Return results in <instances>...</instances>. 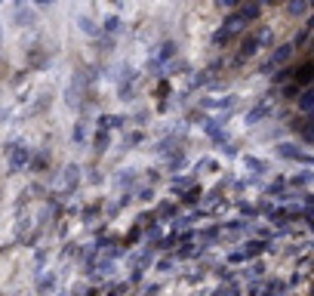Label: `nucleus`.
Segmentation results:
<instances>
[{"instance_id": "nucleus-20", "label": "nucleus", "mask_w": 314, "mask_h": 296, "mask_svg": "<svg viewBox=\"0 0 314 296\" xmlns=\"http://www.w3.org/2000/svg\"><path fill=\"white\" fill-rule=\"evenodd\" d=\"M28 56H31V65H47V62H50V56H44V53H41V47H34Z\"/></svg>"}, {"instance_id": "nucleus-1", "label": "nucleus", "mask_w": 314, "mask_h": 296, "mask_svg": "<svg viewBox=\"0 0 314 296\" xmlns=\"http://www.w3.org/2000/svg\"><path fill=\"white\" fill-rule=\"evenodd\" d=\"M87 74H74L71 78V84H68V90H65V102H68V108H81L84 105V99H87Z\"/></svg>"}, {"instance_id": "nucleus-31", "label": "nucleus", "mask_w": 314, "mask_h": 296, "mask_svg": "<svg viewBox=\"0 0 314 296\" xmlns=\"http://www.w3.org/2000/svg\"><path fill=\"white\" fill-rule=\"evenodd\" d=\"M34 4H37V7H50V4H53V0H34Z\"/></svg>"}, {"instance_id": "nucleus-6", "label": "nucleus", "mask_w": 314, "mask_h": 296, "mask_svg": "<svg viewBox=\"0 0 314 296\" xmlns=\"http://www.w3.org/2000/svg\"><path fill=\"white\" fill-rule=\"evenodd\" d=\"M290 56H293V47H290V44H287V47H278V53H274V56H271V59L265 62V71H274L278 65H284V62H287Z\"/></svg>"}, {"instance_id": "nucleus-29", "label": "nucleus", "mask_w": 314, "mask_h": 296, "mask_svg": "<svg viewBox=\"0 0 314 296\" xmlns=\"http://www.w3.org/2000/svg\"><path fill=\"white\" fill-rule=\"evenodd\" d=\"M198 195H201V192H198V189H191V192H188V195H185V201H188V204H194V201H198Z\"/></svg>"}, {"instance_id": "nucleus-16", "label": "nucleus", "mask_w": 314, "mask_h": 296, "mask_svg": "<svg viewBox=\"0 0 314 296\" xmlns=\"http://www.w3.org/2000/svg\"><path fill=\"white\" fill-rule=\"evenodd\" d=\"M299 108L302 111H314V90H308V93L299 96Z\"/></svg>"}, {"instance_id": "nucleus-19", "label": "nucleus", "mask_w": 314, "mask_h": 296, "mask_svg": "<svg viewBox=\"0 0 314 296\" xmlns=\"http://www.w3.org/2000/svg\"><path fill=\"white\" fill-rule=\"evenodd\" d=\"M290 16H305V10H308V4H305V0H290Z\"/></svg>"}, {"instance_id": "nucleus-5", "label": "nucleus", "mask_w": 314, "mask_h": 296, "mask_svg": "<svg viewBox=\"0 0 314 296\" xmlns=\"http://www.w3.org/2000/svg\"><path fill=\"white\" fill-rule=\"evenodd\" d=\"M77 182H81V167H77V164H68L65 173H62V189H65V192H74Z\"/></svg>"}, {"instance_id": "nucleus-24", "label": "nucleus", "mask_w": 314, "mask_h": 296, "mask_svg": "<svg viewBox=\"0 0 314 296\" xmlns=\"http://www.w3.org/2000/svg\"><path fill=\"white\" fill-rule=\"evenodd\" d=\"M173 56H176V44H173V41H167V44L161 47V59H173Z\"/></svg>"}, {"instance_id": "nucleus-7", "label": "nucleus", "mask_w": 314, "mask_h": 296, "mask_svg": "<svg viewBox=\"0 0 314 296\" xmlns=\"http://www.w3.org/2000/svg\"><path fill=\"white\" fill-rule=\"evenodd\" d=\"M241 16H244V22H256L262 16V4L259 0H247V4H241Z\"/></svg>"}, {"instance_id": "nucleus-35", "label": "nucleus", "mask_w": 314, "mask_h": 296, "mask_svg": "<svg viewBox=\"0 0 314 296\" xmlns=\"http://www.w3.org/2000/svg\"><path fill=\"white\" fill-rule=\"evenodd\" d=\"M0 37H4V34H0Z\"/></svg>"}, {"instance_id": "nucleus-13", "label": "nucleus", "mask_w": 314, "mask_h": 296, "mask_svg": "<svg viewBox=\"0 0 314 296\" xmlns=\"http://www.w3.org/2000/svg\"><path fill=\"white\" fill-rule=\"evenodd\" d=\"M262 118H268V105H265V102H262V105H256L250 115H247V124H259Z\"/></svg>"}, {"instance_id": "nucleus-9", "label": "nucleus", "mask_w": 314, "mask_h": 296, "mask_svg": "<svg viewBox=\"0 0 314 296\" xmlns=\"http://www.w3.org/2000/svg\"><path fill=\"white\" fill-rule=\"evenodd\" d=\"M108 145H111V136H108V130H105V127H99V133L93 136V148H96V155H102Z\"/></svg>"}, {"instance_id": "nucleus-14", "label": "nucleus", "mask_w": 314, "mask_h": 296, "mask_svg": "<svg viewBox=\"0 0 314 296\" xmlns=\"http://www.w3.org/2000/svg\"><path fill=\"white\" fill-rule=\"evenodd\" d=\"M37 290H41V293H47V290H56V275H41V278H37Z\"/></svg>"}, {"instance_id": "nucleus-8", "label": "nucleus", "mask_w": 314, "mask_h": 296, "mask_svg": "<svg viewBox=\"0 0 314 296\" xmlns=\"http://www.w3.org/2000/svg\"><path fill=\"white\" fill-rule=\"evenodd\" d=\"M259 44H262V34H250L247 41L241 44V59H250V56L259 50Z\"/></svg>"}, {"instance_id": "nucleus-12", "label": "nucleus", "mask_w": 314, "mask_h": 296, "mask_svg": "<svg viewBox=\"0 0 314 296\" xmlns=\"http://www.w3.org/2000/svg\"><path fill=\"white\" fill-rule=\"evenodd\" d=\"M77 25H81V31H84V34H90V37H99V34H102V31H99V25H96L90 16H81V19H77Z\"/></svg>"}, {"instance_id": "nucleus-21", "label": "nucleus", "mask_w": 314, "mask_h": 296, "mask_svg": "<svg viewBox=\"0 0 314 296\" xmlns=\"http://www.w3.org/2000/svg\"><path fill=\"white\" fill-rule=\"evenodd\" d=\"M244 167L253 170V173H265V164H262L259 158H244Z\"/></svg>"}, {"instance_id": "nucleus-4", "label": "nucleus", "mask_w": 314, "mask_h": 296, "mask_svg": "<svg viewBox=\"0 0 314 296\" xmlns=\"http://www.w3.org/2000/svg\"><path fill=\"white\" fill-rule=\"evenodd\" d=\"M13 19H16V25H19V28H31V25H37V13H34L31 7H25V4H19V7H16Z\"/></svg>"}, {"instance_id": "nucleus-23", "label": "nucleus", "mask_w": 314, "mask_h": 296, "mask_svg": "<svg viewBox=\"0 0 314 296\" xmlns=\"http://www.w3.org/2000/svg\"><path fill=\"white\" fill-rule=\"evenodd\" d=\"M105 31L117 34V31H121V19H117V16H108V19H105Z\"/></svg>"}, {"instance_id": "nucleus-25", "label": "nucleus", "mask_w": 314, "mask_h": 296, "mask_svg": "<svg viewBox=\"0 0 314 296\" xmlns=\"http://www.w3.org/2000/svg\"><path fill=\"white\" fill-rule=\"evenodd\" d=\"M244 0H216V7L219 10H234V7H241Z\"/></svg>"}, {"instance_id": "nucleus-15", "label": "nucleus", "mask_w": 314, "mask_h": 296, "mask_svg": "<svg viewBox=\"0 0 314 296\" xmlns=\"http://www.w3.org/2000/svg\"><path fill=\"white\" fill-rule=\"evenodd\" d=\"M127 121L124 118H114V115H102L99 118V127H105V130H114V127H124Z\"/></svg>"}, {"instance_id": "nucleus-30", "label": "nucleus", "mask_w": 314, "mask_h": 296, "mask_svg": "<svg viewBox=\"0 0 314 296\" xmlns=\"http://www.w3.org/2000/svg\"><path fill=\"white\" fill-rule=\"evenodd\" d=\"M293 182H296V185H308V182H311V176H308V173H305V176H296V179H293Z\"/></svg>"}, {"instance_id": "nucleus-32", "label": "nucleus", "mask_w": 314, "mask_h": 296, "mask_svg": "<svg viewBox=\"0 0 314 296\" xmlns=\"http://www.w3.org/2000/svg\"><path fill=\"white\" fill-rule=\"evenodd\" d=\"M111 4H121V0H111Z\"/></svg>"}, {"instance_id": "nucleus-11", "label": "nucleus", "mask_w": 314, "mask_h": 296, "mask_svg": "<svg viewBox=\"0 0 314 296\" xmlns=\"http://www.w3.org/2000/svg\"><path fill=\"white\" fill-rule=\"evenodd\" d=\"M265 250H268V244H265V241H250V244L244 247V253H241V256H244V259H253V256H259V253H265Z\"/></svg>"}, {"instance_id": "nucleus-10", "label": "nucleus", "mask_w": 314, "mask_h": 296, "mask_svg": "<svg viewBox=\"0 0 314 296\" xmlns=\"http://www.w3.org/2000/svg\"><path fill=\"white\" fill-rule=\"evenodd\" d=\"M151 263H154V253H151V250H142V253H136V256H133V269H136V272L148 269Z\"/></svg>"}, {"instance_id": "nucleus-28", "label": "nucleus", "mask_w": 314, "mask_h": 296, "mask_svg": "<svg viewBox=\"0 0 314 296\" xmlns=\"http://www.w3.org/2000/svg\"><path fill=\"white\" fill-rule=\"evenodd\" d=\"M173 213H176V207H173V204H164V207H161V216H173Z\"/></svg>"}, {"instance_id": "nucleus-27", "label": "nucleus", "mask_w": 314, "mask_h": 296, "mask_svg": "<svg viewBox=\"0 0 314 296\" xmlns=\"http://www.w3.org/2000/svg\"><path fill=\"white\" fill-rule=\"evenodd\" d=\"M142 139H145V136H142V133H130V136H127V145H139V142H142Z\"/></svg>"}, {"instance_id": "nucleus-17", "label": "nucleus", "mask_w": 314, "mask_h": 296, "mask_svg": "<svg viewBox=\"0 0 314 296\" xmlns=\"http://www.w3.org/2000/svg\"><path fill=\"white\" fill-rule=\"evenodd\" d=\"M114 182H117V185H133V182H136V170H121Z\"/></svg>"}, {"instance_id": "nucleus-26", "label": "nucleus", "mask_w": 314, "mask_h": 296, "mask_svg": "<svg viewBox=\"0 0 314 296\" xmlns=\"http://www.w3.org/2000/svg\"><path fill=\"white\" fill-rule=\"evenodd\" d=\"M84 139H87V127L77 124V127H74V142H84Z\"/></svg>"}, {"instance_id": "nucleus-34", "label": "nucleus", "mask_w": 314, "mask_h": 296, "mask_svg": "<svg viewBox=\"0 0 314 296\" xmlns=\"http://www.w3.org/2000/svg\"><path fill=\"white\" fill-rule=\"evenodd\" d=\"M311 7H314V0H311Z\"/></svg>"}, {"instance_id": "nucleus-2", "label": "nucleus", "mask_w": 314, "mask_h": 296, "mask_svg": "<svg viewBox=\"0 0 314 296\" xmlns=\"http://www.w3.org/2000/svg\"><path fill=\"white\" fill-rule=\"evenodd\" d=\"M7 155H10V170L19 173L31 164V148L28 145H7Z\"/></svg>"}, {"instance_id": "nucleus-3", "label": "nucleus", "mask_w": 314, "mask_h": 296, "mask_svg": "<svg viewBox=\"0 0 314 296\" xmlns=\"http://www.w3.org/2000/svg\"><path fill=\"white\" fill-rule=\"evenodd\" d=\"M278 155L281 158H293V161H305V164H314V158L311 155H305L299 145H293V142H281L278 145Z\"/></svg>"}, {"instance_id": "nucleus-18", "label": "nucleus", "mask_w": 314, "mask_h": 296, "mask_svg": "<svg viewBox=\"0 0 314 296\" xmlns=\"http://www.w3.org/2000/svg\"><path fill=\"white\" fill-rule=\"evenodd\" d=\"M231 34H234L231 28H222V31H216V34H213V44H219V47H225V44L231 41Z\"/></svg>"}, {"instance_id": "nucleus-22", "label": "nucleus", "mask_w": 314, "mask_h": 296, "mask_svg": "<svg viewBox=\"0 0 314 296\" xmlns=\"http://www.w3.org/2000/svg\"><path fill=\"white\" fill-rule=\"evenodd\" d=\"M31 164H34V170H44V167H50V152H41V155H37Z\"/></svg>"}, {"instance_id": "nucleus-33", "label": "nucleus", "mask_w": 314, "mask_h": 296, "mask_svg": "<svg viewBox=\"0 0 314 296\" xmlns=\"http://www.w3.org/2000/svg\"><path fill=\"white\" fill-rule=\"evenodd\" d=\"M268 4H278V0H268Z\"/></svg>"}]
</instances>
